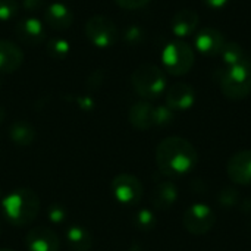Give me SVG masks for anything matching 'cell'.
<instances>
[{
    "instance_id": "cb8c5ba5",
    "label": "cell",
    "mask_w": 251,
    "mask_h": 251,
    "mask_svg": "<svg viewBox=\"0 0 251 251\" xmlns=\"http://www.w3.org/2000/svg\"><path fill=\"white\" fill-rule=\"evenodd\" d=\"M174 121V110L168 106H154V126H166Z\"/></svg>"
},
{
    "instance_id": "9c48e42d",
    "label": "cell",
    "mask_w": 251,
    "mask_h": 251,
    "mask_svg": "<svg viewBox=\"0 0 251 251\" xmlns=\"http://www.w3.org/2000/svg\"><path fill=\"white\" fill-rule=\"evenodd\" d=\"M15 35L19 40V43L34 47V46H40L46 40V28L40 19L34 16H28L16 22Z\"/></svg>"
},
{
    "instance_id": "7c38bea8",
    "label": "cell",
    "mask_w": 251,
    "mask_h": 251,
    "mask_svg": "<svg viewBox=\"0 0 251 251\" xmlns=\"http://www.w3.org/2000/svg\"><path fill=\"white\" fill-rule=\"evenodd\" d=\"M225 37L221 31L215 28H203L199 31L194 37V46L196 49L206 56H216L221 54L224 46H225Z\"/></svg>"
},
{
    "instance_id": "8992f818",
    "label": "cell",
    "mask_w": 251,
    "mask_h": 251,
    "mask_svg": "<svg viewBox=\"0 0 251 251\" xmlns=\"http://www.w3.org/2000/svg\"><path fill=\"white\" fill-rule=\"evenodd\" d=\"M85 37L99 49H109L118 41V28L115 22L104 15H94L87 19Z\"/></svg>"
},
{
    "instance_id": "ba28073f",
    "label": "cell",
    "mask_w": 251,
    "mask_h": 251,
    "mask_svg": "<svg viewBox=\"0 0 251 251\" xmlns=\"http://www.w3.org/2000/svg\"><path fill=\"white\" fill-rule=\"evenodd\" d=\"M184 228L193 235L207 234L216 224V215L207 204L196 203L191 204L182 216Z\"/></svg>"
},
{
    "instance_id": "2e32d148",
    "label": "cell",
    "mask_w": 251,
    "mask_h": 251,
    "mask_svg": "<svg viewBox=\"0 0 251 251\" xmlns=\"http://www.w3.org/2000/svg\"><path fill=\"white\" fill-rule=\"evenodd\" d=\"M128 119L135 129L147 131L154 126V106L147 100L137 101L131 106Z\"/></svg>"
},
{
    "instance_id": "d6986e66",
    "label": "cell",
    "mask_w": 251,
    "mask_h": 251,
    "mask_svg": "<svg viewBox=\"0 0 251 251\" xmlns=\"http://www.w3.org/2000/svg\"><path fill=\"white\" fill-rule=\"evenodd\" d=\"M35 128L28 121H15L9 128V138L18 147H29L35 140Z\"/></svg>"
},
{
    "instance_id": "9a60e30c",
    "label": "cell",
    "mask_w": 251,
    "mask_h": 251,
    "mask_svg": "<svg viewBox=\"0 0 251 251\" xmlns=\"http://www.w3.org/2000/svg\"><path fill=\"white\" fill-rule=\"evenodd\" d=\"M24 63L22 49L9 40H0V74H13Z\"/></svg>"
},
{
    "instance_id": "484cf974",
    "label": "cell",
    "mask_w": 251,
    "mask_h": 251,
    "mask_svg": "<svg viewBox=\"0 0 251 251\" xmlns=\"http://www.w3.org/2000/svg\"><path fill=\"white\" fill-rule=\"evenodd\" d=\"M66 215H68V213H66V209H65V206L60 204V203H51V204L49 206V209H47V218H49V221H50L51 224H54V225H59V224L65 222Z\"/></svg>"
},
{
    "instance_id": "d6a6232c",
    "label": "cell",
    "mask_w": 251,
    "mask_h": 251,
    "mask_svg": "<svg viewBox=\"0 0 251 251\" xmlns=\"http://www.w3.org/2000/svg\"><path fill=\"white\" fill-rule=\"evenodd\" d=\"M1 201H3V191H1V187H0V204H1Z\"/></svg>"
},
{
    "instance_id": "d4e9b609",
    "label": "cell",
    "mask_w": 251,
    "mask_h": 251,
    "mask_svg": "<svg viewBox=\"0 0 251 251\" xmlns=\"http://www.w3.org/2000/svg\"><path fill=\"white\" fill-rule=\"evenodd\" d=\"M18 10H19V4L16 0H0V21L1 22H7L12 18H15Z\"/></svg>"
},
{
    "instance_id": "5bb4252c",
    "label": "cell",
    "mask_w": 251,
    "mask_h": 251,
    "mask_svg": "<svg viewBox=\"0 0 251 251\" xmlns=\"http://www.w3.org/2000/svg\"><path fill=\"white\" fill-rule=\"evenodd\" d=\"M44 24L54 31H65L74 24V13L60 1L50 3L44 10Z\"/></svg>"
},
{
    "instance_id": "1f68e13d",
    "label": "cell",
    "mask_w": 251,
    "mask_h": 251,
    "mask_svg": "<svg viewBox=\"0 0 251 251\" xmlns=\"http://www.w3.org/2000/svg\"><path fill=\"white\" fill-rule=\"evenodd\" d=\"M4 118H6V110H4L3 106H0V124L4 121Z\"/></svg>"
},
{
    "instance_id": "44dd1931",
    "label": "cell",
    "mask_w": 251,
    "mask_h": 251,
    "mask_svg": "<svg viewBox=\"0 0 251 251\" xmlns=\"http://www.w3.org/2000/svg\"><path fill=\"white\" fill-rule=\"evenodd\" d=\"M222 60L225 63V66H235V65H251L249 54L246 53V50L234 41L225 43L222 51H221Z\"/></svg>"
},
{
    "instance_id": "d590c367",
    "label": "cell",
    "mask_w": 251,
    "mask_h": 251,
    "mask_svg": "<svg viewBox=\"0 0 251 251\" xmlns=\"http://www.w3.org/2000/svg\"><path fill=\"white\" fill-rule=\"evenodd\" d=\"M0 87H1V78H0Z\"/></svg>"
},
{
    "instance_id": "603a6c76",
    "label": "cell",
    "mask_w": 251,
    "mask_h": 251,
    "mask_svg": "<svg viewBox=\"0 0 251 251\" xmlns=\"http://www.w3.org/2000/svg\"><path fill=\"white\" fill-rule=\"evenodd\" d=\"M134 224L140 231H151L156 226V216L149 209H141L135 213Z\"/></svg>"
},
{
    "instance_id": "4fadbf2b",
    "label": "cell",
    "mask_w": 251,
    "mask_h": 251,
    "mask_svg": "<svg viewBox=\"0 0 251 251\" xmlns=\"http://www.w3.org/2000/svg\"><path fill=\"white\" fill-rule=\"evenodd\" d=\"M196 101V91L185 82H176L166 90V106L172 110H187Z\"/></svg>"
},
{
    "instance_id": "30bf717a",
    "label": "cell",
    "mask_w": 251,
    "mask_h": 251,
    "mask_svg": "<svg viewBox=\"0 0 251 251\" xmlns=\"http://www.w3.org/2000/svg\"><path fill=\"white\" fill-rule=\"evenodd\" d=\"M25 247L28 251H59L60 240L50 228L35 226L28 231L25 237Z\"/></svg>"
},
{
    "instance_id": "6da1fadb",
    "label": "cell",
    "mask_w": 251,
    "mask_h": 251,
    "mask_svg": "<svg viewBox=\"0 0 251 251\" xmlns=\"http://www.w3.org/2000/svg\"><path fill=\"white\" fill-rule=\"evenodd\" d=\"M156 162L166 176H182L190 174L197 163V150L182 137H168L156 149Z\"/></svg>"
},
{
    "instance_id": "e0dca14e",
    "label": "cell",
    "mask_w": 251,
    "mask_h": 251,
    "mask_svg": "<svg viewBox=\"0 0 251 251\" xmlns=\"http://www.w3.org/2000/svg\"><path fill=\"white\" fill-rule=\"evenodd\" d=\"M150 200L154 209L169 210L178 200V188L172 181H162L153 188Z\"/></svg>"
},
{
    "instance_id": "836d02e7",
    "label": "cell",
    "mask_w": 251,
    "mask_h": 251,
    "mask_svg": "<svg viewBox=\"0 0 251 251\" xmlns=\"http://www.w3.org/2000/svg\"><path fill=\"white\" fill-rule=\"evenodd\" d=\"M0 251H13V250H9V249H0Z\"/></svg>"
},
{
    "instance_id": "3957f363",
    "label": "cell",
    "mask_w": 251,
    "mask_h": 251,
    "mask_svg": "<svg viewBox=\"0 0 251 251\" xmlns=\"http://www.w3.org/2000/svg\"><path fill=\"white\" fill-rule=\"evenodd\" d=\"M131 84L140 97L154 100L166 90V75L162 68L153 63H144L132 72Z\"/></svg>"
},
{
    "instance_id": "8fae6325",
    "label": "cell",
    "mask_w": 251,
    "mask_h": 251,
    "mask_svg": "<svg viewBox=\"0 0 251 251\" xmlns=\"http://www.w3.org/2000/svg\"><path fill=\"white\" fill-rule=\"evenodd\" d=\"M229 179L237 185H251V150L235 153L226 166Z\"/></svg>"
},
{
    "instance_id": "5b68a950",
    "label": "cell",
    "mask_w": 251,
    "mask_h": 251,
    "mask_svg": "<svg viewBox=\"0 0 251 251\" xmlns=\"http://www.w3.org/2000/svg\"><path fill=\"white\" fill-rule=\"evenodd\" d=\"M196 62L194 50L185 41H172L169 43L162 53V63L168 74L174 76L185 75L191 71Z\"/></svg>"
},
{
    "instance_id": "52a82bcc",
    "label": "cell",
    "mask_w": 251,
    "mask_h": 251,
    "mask_svg": "<svg viewBox=\"0 0 251 251\" xmlns=\"http://www.w3.org/2000/svg\"><path fill=\"white\" fill-rule=\"evenodd\" d=\"M112 194L122 206H135L143 199L144 187L137 176L131 174H119L112 181Z\"/></svg>"
},
{
    "instance_id": "83f0119b",
    "label": "cell",
    "mask_w": 251,
    "mask_h": 251,
    "mask_svg": "<svg viewBox=\"0 0 251 251\" xmlns=\"http://www.w3.org/2000/svg\"><path fill=\"white\" fill-rule=\"evenodd\" d=\"M150 0H115V3L125 10H137L149 4Z\"/></svg>"
},
{
    "instance_id": "277c9868",
    "label": "cell",
    "mask_w": 251,
    "mask_h": 251,
    "mask_svg": "<svg viewBox=\"0 0 251 251\" xmlns=\"http://www.w3.org/2000/svg\"><path fill=\"white\" fill-rule=\"evenodd\" d=\"M219 87L231 100L246 99L251 93V65L225 66L219 72Z\"/></svg>"
},
{
    "instance_id": "4dcf8cb0",
    "label": "cell",
    "mask_w": 251,
    "mask_h": 251,
    "mask_svg": "<svg viewBox=\"0 0 251 251\" xmlns=\"http://www.w3.org/2000/svg\"><path fill=\"white\" fill-rule=\"evenodd\" d=\"M78 101H79V106H81L84 110H90V109L94 107V101H93L91 97H82V99H79Z\"/></svg>"
},
{
    "instance_id": "4316f807",
    "label": "cell",
    "mask_w": 251,
    "mask_h": 251,
    "mask_svg": "<svg viewBox=\"0 0 251 251\" xmlns=\"http://www.w3.org/2000/svg\"><path fill=\"white\" fill-rule=\"evenodd\" d=\"M240 200V196H238V191L234 190V188H224L219 194V203L222 207H234Z\"/></svg>"
},
{
    "instance_id": "e575fe53",
    "label": "cell",
    "mask_w": 251,
    "mask_h": 251,
    "mask_svg": "<svg viewBox=\"0 0 251 251\" xmlns=\"http://www.w3.org/2000/svg\"><path fill=\"white\" fill-rule=\"evenodd\" d=\"M0 235H1V222H0Z\"/></svg>"
},
{
    "instance_id": "ffe728a7",
    "label": "cell",
    "mask_w": 251,
    "mask_h": 251,
    "mask_svg": "<svg viewBox=\"0 0 251 251\" xmlns=\"http://www.w3.org/2000/svg\"><path fill=\"white\" fill-rule=\"evenodd\" d=\"M66 244L72 251H90L94 241L91 234L81 225H72L65 232Z\"/></svg>"
},
{
    "instance_id": "7402d4cb",
    "label": "cell",
    "mask_w": 251,
    "mask_h": 251,
    "mask_svg": "<svg viewBox=\"0 0 251 251\" xmlns=\"http://www.w3.org/2000/svg\"><path fill=\"white\" fill-rule=\"evenodd\" d=\"M46 53L54 60L66 59L71 53V44L63 37H51L46 43Z\"/></svg>"
},
{
    "instance_id": "7a4b0ae2",
    "label": "cell",
    "mask_w": 251,
    "mask_h": 251,
    "mask_svg": "<svg viewBox=\"0 0 251 251\" xmlns=\"http://www.w3.org/2000/svg\"><path fill=\"white\" fill-rule=\"evenodd\" d=\"M1 213L13 226L31 225L40 212V197L31 188H18L3 197Z\"/></svg>"
},
{
    "instance_id": "f1b7e54d",
    "label": "cell",
    "mask_w": 251,
    "mask_h": 251,
    "mask_svg": "<svg viewBox=\"0 0 251 251\" xmlns=\"http://www.w3.org/2000/svg\"><path fill=\"white\" fill-rule=\"evenodd\" d=\"M46 0H22V7L26 12H38L44 7Z\"/></svg>"
},
{
    "instance_id": "f546056e",
    "label": "cell",
    "mask_w": 251,
    "mask_h": 251,
    "mask_svg": "<svg viewBox=\"0 0 251 251\" xmlns=\"http://www.w3.org/2000/svg\"><path fill=\"white\" fill-rule=\"evenodd\" d=\"M201 1H203V4H206L207 7L215 9V10L224 9V7L229 3V0H201Z\"/></svg>"
},
{
    "instance_id": "ac0fdd59",
    "label": "cell",
    "mask_w": 251,
    "mask_h": 251,
    "mask_svg": "<svg viewBox=\"0 0 251 251\" xmlns=\"http://www.w3.org/2000/svg\"><path fill=\"white\" fill-rule=\"evenodd\" d=\"M197 25H199V15L190 9L178 10L171 21V29L179 38L190 37L191 34H194Z\"/></svg>"
}]
</instances>
